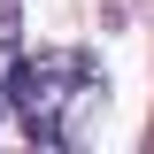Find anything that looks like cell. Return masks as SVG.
Listing matches in <instances>:
<instances>
[{
  "mask_svg": "<svg viewBox=\"0 0 154 154\" xmlns=\"http://www.w3.org/2000/svg\"><path fill=\"white\" fill-rule=\"evenodd\" d=\"M100 69L85 54H69V46H46V54H31L16 77H8V100H16V123L38 139V146H69L77 131H85V116L100 108Z\"/></svg>",
  "mask_w": 154,
  "mask_h": 154,
  "instance_id": "1",
  "label": "cell"
}]
</instances>
